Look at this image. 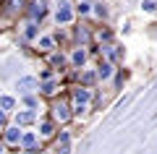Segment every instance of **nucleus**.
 Returning <instances> with one entry per match:
<instances>
[{"label": "nucleus", "instance_id": "1", "mask_svg": "<svg viewBox=\"0 0 157 154\" xmlns=\"http://www.w3.org/2000/svg\"><path fill=\"white\" fill-rule=\"evenodd\" d=\"M47 112H50L47 118H50L58 128H60V126H68V123L73 120V112H71V105H68V97H66V94L52 97L50 105H47Z\"/></svg>", "mask_w": 157, "mask_h": 154}, {"label": "nucleus", "instance_id": "2", "mask_svg": "<svg viewBox=\"0 0 157 154\" xmlns=\"http://www.w3.org/2000/svg\"><path fill=\"white\" fill-rule=\"evenodd\" d=\"M89 58H92V50L89 47H84V44H71V50L66 52L68 71H81V68H86Z\"/></svg>", "mask_w": 157, "mask_h": 154}, {"label": "nucleus", "instance_id": "3", "mask_svg": "<svg viewBox=\"0 0 157 154\" xmlns=\"http://www.w3.org/2000/svg\"><path fill=\"white\" fill-rule=\"evenodd\" d=\"M52 18H55V24H58V26H63V29L73 26V21H76V11H73V3H71V0H58Z\"/></svg>", "mask_w": 157, "mask_h": 154}, {"label": "nucleus", "instance_id": "4", "mask_svg": "<svg viewBox=\"0 0 157 154\" xmlns=\"http://www.w3.org/2000/svg\"><path fill=\"white\" fill-rule=\"evenodd\" d=\"M60 47V42H58V34H39L37 39H34V52L37 55H50L52 50Z\"/></svg>", "mask_w": 157, "mask_h": 154}, {"label": "nucleus", "instance_id": "5", "mask_svg": "<svg viewBox=\"0 0 157 154\" xmlns=\"http://www.w3.org/2000/svg\"><path fill=\"white\" fill-rule=\"evenodd\" d=\"M63 89H66L63 78H50V81H39L37 94H39V97H47V99H52V97H60V94H63Z\"/></svg>", "mask_w": 157, "mask_h": 154}, {"label": "nucleus", "instance_id": "6", "mask_svg": "<svg viewBox=\"0 0 157 154\" xmlns=\"http://www.w3.org/2000/svg\"><path fill=\"white\" fill-rule=\"evenodd\" d=\"M21 133H24V128H18V126H13V123H8V126L0 131V141L6 144L8 149H18V144H21Z\"/></svg>", "mask_w": 157, "mask_h": 154}, {"label": "nucleus", "instance_id": "7", "mask_svg": "<svg viewBox=\"0 0 157 154\" xmlns=\"http://www.w3.org/2000/svg\"><path fill=\"white\" fill-rule=\"evenodd\" d=\"M3 6H0V16H6V18H16L21 16L24 11H26V3L29 0H0Z\"/></svg>", "mask_w": 157, "mask_h": 154}, {"label": "nucleus", "instance_id": "8", "mask_svg": "<svg viewBox=\"0 0 157 154\" xmlns=\"http://www.w3.org/2000/svg\"><path fill=\"white\" fill-rule=\"evenodd\" d=\"M18 149H21V152H26V154H34V152H39V149H42V138L37 136V131H24Z\"/></svg>", "mask_w": 157, "mask_h": 154}, {"label": "nucleus", "instance_id": "9", "mask_svg": "<svg viewBox=\"0 0 157 154\" xmlns=\"http://www.w3.org/2000/svg\"><path fill=\"white\" fill-rule=\"evenodd\" d=\"M45 60H47V66L50 68H55L58 71V76H66V71H68V60H66V52H60V47L58 50H52L50 55H45Z\"/></svg>", "mask_w": 157, "mask_h": 154}, {"label": "nucleus", "instance_id": "10", "mask_svg": "<svg viewBox=\"0 0 157 154\" xmlns=\"http://www.w3.org/2000/svg\"><path fill=\"white\" fill-rule=\"evenodd\" d=\"M97 52H100V58H105V60H110V63L123 60V47L115 44V42H107V44H102V47H97Z\"/></svg>", "mask_w": 157, "mask_h": 154}, {"label": "nucleus", "instance_id": "11", "mask_svg": "<svg viewBox=\"0 0 157 154\" xmlns=\"http://www.w3.org/2000/svg\"><path fill=\"white\" fill-rule=\"evenodd\" d=\"M37 123V110H29V107H24V110H16L13 112V126L18 128H29Z\"/></svg>", "mask_w": 157, "mask_h": 154}, {"label": "nucleus", "instance_id": "12", "mask_svg": "<svg viewBox=\"0 0 157 154\" xmlns=\"http://www.w3.org/2000/svg\"><path fill=\"white\" fill-rule=\"evenodd\" d=\"M24 13H29V21H42V18L47 16V3H39V0H29L26 3V11Z\"/></svg>", "mask_w": 157, "mask_h": 154}, {"label": "nucleus", "instance_id": "13", "mask_svg": "<svg viewBox=\"0 0 157 154\" xmlns=\"http://www.w3.org/2000/svg\"><path fill=\"white\" fill-rule=\"evenodd\" d=\"M55 133H58V126L50 118H42V120L37 118V136L42 138V141H45V138H55Z\"/></svg>", "mask_w": 157, "mask_h": 154}, {"label": "nucleus", "instance_id": "14", "mask_svg": "<svg viewBox=\"0 0 157 154\" xmlns=\"http://www.w3.org/2000/svg\"><path fill=\"white\" fill-rule=\"evenodd\" d=\"M16 89H18V94H37V89H39V81H37V76H21L16 81Z\"/></svg>", "mask_w": 157, "mask_h": 154}, {"label": "nucleus", "instance_id": "15", "mask_svg": "<svg viewBox=\"0 0 157 154\" xmlns=\"http://www.w3.org/2000/svg\"><path fill=\"white\" fill-rule=\"evenodd\" d=\"M94 73H97V81H107V78L115 73V63H110V60H105V58H100V60H97Z\"/></svg>", "mask_w": 157, "mask_h": 154}, {"label": "nucleus", "instance_id": "16", "mask_svg": "<svg viewBox=\"0 0 157 154\" xmlns=\"http://www.w3.org/2000/svg\"><path fill=\"white\" fill-rule=\"evenodd\" d=\"M71 73H76V84H81V86H94L97 84L94 68H81V71H71Z\"/></svg>", "mask_w": 157, "mask_h": 154}, {"label": "nucleus", "instance_id": "17", "mask_svg": "<svg viewBox=\"0 0 157 154\" xmlns=\"http://www.w3.org/2000/svg\"><path fill=\"white\" fill-rule=\"evenodd\" d=\"M73 44L92 47V29L89 26H73Z\"/></svg>", "mask_w": 157, "mask_h": 154}, {"label": "nucleus", "instance_id": "18", "mask_svg": "<svg viewBox=\"0 0 157 154\" xmlns=\"http://www.w3.org/2000/svg\"><path fill=\"white\" fill-rule=\"evenodd\" d=\"M37 37H39V24L37 21H26V24H24V42L32 44Z\"/></svg>", "mask_w": 157, "mask_h": 154}, {"label": "nucleus", "instance_id": "19", "mask_svg": "<svg viewBox=\"0 0 157 154\" xmlns=\"http://www.w3.org/2000/svg\"><path fill=\"white\" fill-rule=\"evenodd\" d=\"M73 11H76V18H86V16H92V3L89 0H78L73 6Z\"/></svg>", "mask_w": 157, "mask_h": 154}, {"label": "nucleus", "instance_id": "20", "mask_svg": "<svg viewBox=\"0 0 157 154\" xmlns=\"http://www.w3.org/2000/svg\"><path fill=\"white\" fill-rule=\"evenodd\" d=\"M0 110H3V112H13V110H16V97H11V94H0Z\"/></svg>", "mask_w": 157, "mask_h": 154}, {"label": "nucleus", "instance_id": "21", "mask_svg": "<svg viewBox=\"0 0 157 154\" xmlns=\"http://www.w3.org/2000/svg\"><path fill=\"white\" fill-rule=\"evenodd\" d=\"M50 78H60V76H58L55 68L47 66V68H42V71H39V78H37V81H50Z\"/></svg>", "mask_w": 157, "mask_h": 154}, {"label": "nucleus", "instance_id": "22", "mask_svg": "<svg viewBox=\"0 0 157 154\" xmlns=\"http://www.w3.org/2000/svg\"><path fill=\"white\" fill-rule=\"evenodd\" d=\"M21 102H24V107H29V110H37V105H39L37 94H24V97H21Z\"/></svg>", "mask_w": 157, "mask_h": 154}, {"label": "nucleus", "instance_id": "23", "mask_svg": "<svg viewBox=\"0 0 157 154\" xmlns=\"http://www.w3.org/2000/svg\"><path fill=\"white\" fill-rule=\"evenodd\" d=\"M92 13H94L100 21H102V18H107V8L102 6V3H92Z\"/></svg>", "mask_w": 157, "mask_h": 154}, {"label": "nucleus", "instance_id": "24", "mask_svg": "<svg viewBox=\"0 0 157 154\" xmlns=\"http://www.w3.org/2000/svg\"><path fill=\"white\" fill-rule=\"evenodd\" d=\"M141 8H144L147 13H155L157 11V3H155V0H141Z\"/></svg>", "mask_w": 157, "mask_h": 154}, {"label": "nucleus", "instance_id": "25", "mask_svg": "<svg viewBox=\"0 0 157 154\" xmlns=\"http://www.w3.org/2000/svg\"><path fill=\"white\" fill-rule=\"evenodd\" d=\"M6 126H8V112H3V110H0V131H3Z\"/></svg>", "mask_w": 157, "mask_h": 154}, {"label": "nucleus", "instance_id": "26", "mask_svg": "<svg viewBox=\"0 0 157 154\" xmlns=\"http://www.w3.org/2000/svg\"><path fill=\"white\" fill-rule=\"evenodd\" d=\"M6 149H8V146H6L3 141H0V154H6Z\"/></svg>", "mask_w": 157, "mask_h": 154}, {"label": "nucleus", "instance_id": "27", "mask_svg": "<svg viewBox=\"0 0 157 154\" xmlns=\"http://www.w3.org/2000/svg\"><path fill=\"white\" fill-rule=\"evenodd\" d=\"M34 154H50V152H47V149H39V152H34Z\"/></svg>", "mask_w": 157, "mask_h": 154}]
</instances>
